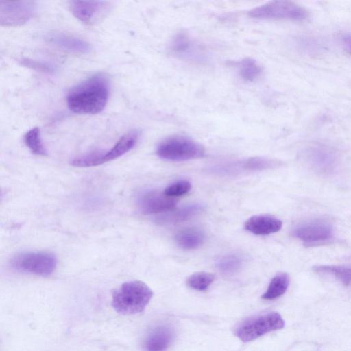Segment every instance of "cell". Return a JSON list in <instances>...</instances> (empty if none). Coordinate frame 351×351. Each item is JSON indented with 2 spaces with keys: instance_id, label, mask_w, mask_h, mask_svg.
Listing matches in <instances>:
<instances>
[{
  "instance_id": "cell-1",
  "label": "cell",
  "mask_w": 351,
  "mask_h": 351,
  "mask_svg": "<svg viewBox=\"0 0 351 351\" xmlns=\"http://www.w3.org/2000/svg\"><path fill=\"white\" fill-rule=\"evenodd\" d=\"M109 81L97 73L73 87L66 96L69 108L82 114H95L106 107L109 97Z\"/></svg>"
},
{
  "instance_id": "cell-2",
  "label": "cell",
  "mask_w": 351,
  "mask_h": 351,
  "mask_svg": "<svg viewBox=\"0 0 351 351\" xmlns=\"http://www.w3.org/2000/svg\"><path fill=\"white\" fill-rule=\"evenodd\" d=\"M152 295V289L145 282H126L113 291L112 306L121 315H134L144 311Z\"/></svg>"
},
{
  "instance_id": "cell-3",
  "label": "cell",
  "mask_w": 351,
  "mask_h": 351,
  "mask_svg": "<svg viewBox=\"0 0 351 351\" xmlns=\"http://www.w3.org/2000/svg\"><path fill=\"white\" fill-rule=\"evenodd\" d=\"M204 147L194 140L181 135H173L162 140L157 146L156 154L161 158L184 161L202 157Z\"/></svg>"
},
{
  "instance_id": "cell-4",
  "label": "cell",
  "mask_w": 351,
  "mask_h": 351,
  "mask_svg": "<svg viewBox=\"0 0 351 351\" xmlns=\"http://www.w3.org/2000/svg\"><path fill=\"white\" fill-rule=\"evenodd\" d=\"M10 265L12 268L18 271L47 276L55 270L57 259L50 252H22L12 258Z\"/></svg>"
},
{
  "instance_id": "cell-5",
  "label": "cell",
  "mask_w": 351,
  "mask_h": 351,
  "mask_svg": "<svg viewBox=\"0 0 351 351\" xmlns=\"http://www.w3.org/2000/svg\"><path fill=\"white\" fill-rule=\"evenodd\" d=\"M284 326L285 322L279 313H269L247 319L237 328L235 335L241 341L247 342L281 329Z\"/></svg>"
},
{
  "instance_id": "cell-6",
  "label": "cell",
  "mask_w": 351,
  "mask_h": 351,
  "mask_svg": "<svg viewBox=\"0 0 351 351\" xmlns=\"http://www.w3.org/2000/svg\"><path fill=\"white\" fill-rule=\"evenodd\" d=\"M308 12L293 2L271 1L252 9L249 16L259 19H287L302 21L308 17Z\"/></svg>"
},
{
  "instance_id": "cell-7",
  "label": "cell",
  "mask_w": 351,
  "mask_h": 351,
  "mask_svg": "<svg viewBox=\"0 0 351 351\" xmlns=\"http://www.w3.org/2000/svg\"><path fill=\"white\" fill-rule=\"evenodd\" d=\"M37 5L33 1H0V23L2 26H20L36 14Z\"/></svg>"
},
{
  "instance_id": "cell-8",
  "label": "cell",
  "mask_w": 351,
  "mask_h": 351,
  "mask_svg": "<svg viewBox=\"0 0 351 351\" xmlns=\"http://www.w3.org/2000/svg\"><path fill=\"white\" fill-rule=\"evenodd\" d=\"M170 53L178 58L203 62L207 59L204 49L184 32L176 34L169 45Z\"/></svg>"
},
{
  "instance_id": "cell-9",
  "label": "cell",
  "mask_w": 351,
  "mask_h": 351,
  "mask_svg": "<svg viewBox=\"0 0 351 351\" xmlns=\"http://www.w3.org/2000/svg\"><path fill=\"white\" fill-rule=\"evenodd\" d=\"M111 6V2L107 1H69L73 15L86 25H93L99 21L109 12Z\"/></svg>"
},
{
  "instance_id": "cell-10",
  "label": "cell",
  "mask_w": 351,
  "mask_h": 351,
  "mask_svg": "<svg viewBox=\"0 0 351 351\" xmlns=\"http://www.w3.org/2000/svg\"><path fill=\"white\" fill-rule=\"evenodd\" d=\"M293 234L306 244H317L328 241L333 237L332 226L324 221H312L294 228Z\"/></svg>"
},
{
  "instance_id": "cell-11",
  "label": "cell",
  "mask_w": 351,
  "mask_h": 351,
  "mask_svg": "<svg viewBox=\"0 0 351 351\" xmlns=\"http://www.w3.org/2000/svg\"><path fill=\"white\" fill-rule=\"evenodd\" d=\"M137 203L143 213L155 214L173 210L177 201L175 198L166 195L164 192L148 190L138 195Z\"/></svg>"
},
{
  "instance_id": "cell-12",
  "label": "cell",
  "mask_w": 351,
  "mask_h": 351,
  "mask_svg": "<svg viewBox=\"0 0 351 351\" xmlns=\"http://www.w3.org/2000/svg\"><path fill=\"white\" fill-rule=\"evenodd\" d=\"M47 39L57 47L75 54L89 53L93 49L91 44L88 41L62 32L51 33Z\"/></svg>"
},
{
  "instance_id": "cell-13",
  "label": "cell",
  "mask_w": 351,
  "mask_h": 351,
  "mask_svg": "<svg viewBox=\"0 0 351 351\" xmlns=\"http://www.w3.org/2000/svg\"><path fill=\"white\" fill-rule=\"evenodd\" d=\"M139 137V131L134 130L122 136L110 149L100 150L99 165L114 160L131 150L137 143Z\"/></svg>"
},
{
  "instance_id": "cell-14",
  "label": "cell",
  "mask_w": 351,
  "mask_h": 351,
  "mask_svg": "<svg viewBox=\"0 0 351 351\" xmlns=\"http://www.w3.org/2000/svg\"><path fill=\"white\" fill-rule=\"evenodd\" d=\"M282 226L280 219L268 215H254L244 223L246 230L256 235H268L278 232Z\"/></svg>"
},
{
  "instance_id": "cell-15",
  "label": "cell",
  "mask_w": 351,
  "mask_h": 351,
  "mask_svg": "<svg viewBox=\"0 0 351 351\" xmlns=\"http://www.w3.org/2000/svg\"><path fill=\"white\" fill-rule=\"evenodd\" d=\"M173 331L167 326H159L154 329L145 340L147 351H163L171 343Z\"/></svg>"
},
{
  "instance_id": "cell-16",
  "label": "cell",
  "mask_w": 351,
  "mask_h": 351,
  "mask_svg": "<svg viewBox=\"0 0 351 351\" xmlns=\"http://www.w3.org/2000/svg\"><path fill=\"white\" fill-rule=\"evenodd\" d=\"M177 244L184 250L199 247L205 241V234L196 227L186 228L179 231L175 237Z\"/></svg>"
},
{
  "instance_id": "cell-17",
  "label": "cell",
  "mask_w": 351,
  "mask_h": 351,
  "mask_svg": "<svg viewBox=\"0 0 351 351\" xmlns=\"http://www.w3.org/2000/svg\"><path fill=\"white\" fill-rule=\"evenodd\" d=\"M289 285V275L287 273H279L271 279L266 291L262 295L261 298L267 300L278 298L286 292Z\"/></svg>"
},
{
  "instance_id": "cell-18",
  "label": "cell",
  "mask_w": 351,
  "mask_h": 351,
  "mask_svg": "<svg viewBox=\"0 0 351 351\" xmlns=\"http://www.w3.org/2000/svg\"><path fill=\"white\" fill-rule=\"evenodd\" d=\"M313 269L318 274L330 275L345 285H351V266L316 265Z\"/></svg>"
},
{
  "instance_id": "cell-19",
  "label": "cell",
  "mask_w": 351,
  "mask_h": 351,
  "mask_svg": "<svg viewBox=\"0 0 351 351\" xmlns=\"http://www.w3.org/2000/svg\"><path fill=\"white\" fill-rule=\"evenodd\" d=\"M239 74L241 77L247 82H253L258 78L262 73V67L254 59L243 58L237 64Z\"/></svg>"
},
{
  "instance_id": "cell-20",
  "label": "cell",
  "mask_w": 351,
  "mask_h": 351,
  "mask_svg": "<svg viewBox=\"0 0 351 351\" xmlns=\"http://www.w3.org/2000/svg\"><path fill=\"white\" fill-rule=\"evenodd\" d=\"M203 210L199 204H192L183 207L176 211L164 215L161 221L165 223H178L187 220L197 215Z\"/></svg>"
},
{
  "instance_id": "cell-21",
  "label": "cell",
  "mask_w": 351,
  "mask_h": 351,
  "mask_svg": "<svg viewBox=\"0 0 351 351\" xmlns=\"http://www.w3.org/2000/svg\"><path fill=\"white\" fill-rule=\"evenodd\" d=\"M24 143L29 150L38 156L47 155L46 149L42 143L38 128L35 127L28 130L23 137Z\"/></svg>"
},
{
  "instance_id": "cell-22",
  "label": "cell",
  "mask_w": 351,
  "mask_h": 351,
  "mask_svg": "<svg viewBox=\"0 0 351 351\" xmlns=\"http://www.w3.org/2000/svg\"><path fill=\"white\" fill-rule=\"evenodd\" d=\"M214 274L208 272H196L189 276L186 284L193 289L197 291L206 290L214 281Z\"/></svg>"
},
{
  "instance_id": "cell-23",
  "label": "cell",
  "mask_w": 351,
  "mask_h": 351,
  "mask_svg": "<svg viewBox=\"0 0 351 351\" xmlns=\"http://www.w3.org/2000/svg\"><path fill=\"white\" fill-rule=\"evenodd\" d=\"M243 259L237 254H228L222 256L217 261L218 269L225 274H232L237 271L241 267Z\"/></svg>"
},
{
  "instance_id": "cell-24",
  "label": "cell",
  "mask_w": 351,
  "mask_h": 351,
  "mask_svg": "<svg viewBox=\"0 0 351 351\" xmlns=\"http://www.w3.org/2000/svg\"><path fill=\"white\" fill-rule=\"evenodd\" d=\"M19 64L30 69L48 74L53 73L56 71V67L53 64L29 58H21Z\"/></svg>"
},
{
  "instance_id": "cell-25",
  "label": "cell",
  "mask_w": 351,
  "mask_h": 351,
  "mask_svg": "<svg viewBox=\"0 0 351 351\" xmlns=\"http://www.w3.org/2000/svg\"><path fill=\"white\" fill-rule=\"evenodd\" d=\"M191 189V184L186 180H181L169 185L164 193L171 197H176L186 194Z\"/></svg>"
},
{
  "instance_id": "cell-26",
  "label": "cell",
  "mask_w": 351,
  "mask_h": 351,
  "mask_svg": "<svg viewBox=\"0 0 351 351\" xmlns=\"http://www.w3.org/2000/svg\"><path fill=\"white\" fill-rule=\"evenodd\" d=\"M274 162H272L271 160L265 158H252L247 160L245 162V167L249 169H266L274 165Z\"/></svg>"
},
{
  "instance_id": "cell-27",
  "label": "cell",
  "mask_w": 351,
  "mask_h": 351,
  "mask_svg": "<svg viewBox=\"0 0 351 351\" xmlns=\"http://www.w3.org/2000/svg\"><path fill=\"white\" fill-rule=\"evenodd\" d=\"M342 40L346 48L351 52V34H345Z\"/></svg>"
}]
</instances>
